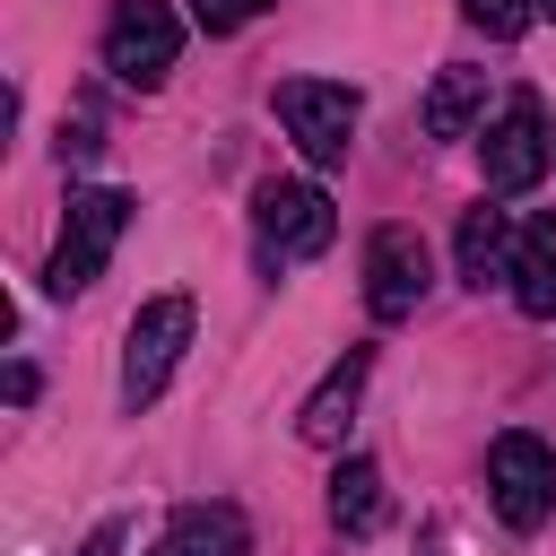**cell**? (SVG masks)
Wrapping results in <instances>:
<instances>
[{
    "instance_id": "1",
    "label": "cell",
    "mask_w": 556,
    "mask_h": 556,
    "mask_svg": "<svg viewBox=\"0 0 556 556\" xmlns=\"http://www.w3.org/2000/svg\"><path fill=\"white\" fill-rule=\"evenodd\" d=\"M122 226H130V200H122V191H70V217H61V243H52L43 287H52V295L96 287L104 261H113V243H122Z\"/></svg>"
},
{
    "instance_id": "2",
    "label": "cell",
    "mask_w": 556,
    "mask_h": 556,
    "mask_svg": "<svg viewBox=\"0 0 556 556\" xmlns=\"http://www.w3.org/2000/svg\"><path fill=\"white\" fill-rule=\"evenodd\" d=\"M182 348H191V295H148L130 313V339H122V408H148L174 382Z\"/></svg>"
},
{
    "instance_id": "3",
    "label": "cell",
    "mask_w": 556,
    "mask_h": 556,
    "mask_svg": "<svg viewBox=\"0 0 556 556\" xmlns=\"http://www.w3.org/2000/svg\"><path fill=\"white\" fill-rule=\"evenodd\" d=\"M252 235H261V261H313V252H330L339 208H330L321 182H261L252 191Z\"/></svg>"
},
{
    "instance_id": "4",
    "label": "cell",
    "mask_w": 556,
    "mask_h": 556,
    "mask_svg": "<svg viewBox=\"0 0 556 556\" xmlns=\"http://www.w3.org/2000/svg\"><path fill=\"white\" fill-rule=\"evenodd\" d=\"M174 52H182V17H174L165 0H122V9L104 17V70H113L122 87H165Z\"/></svg>"
},
{
    "instance_id": "5",
    "label": "cell",
    "mask_w": 556,
    "mask_h": 556,
    "mask_svg": "<svg viewBox=\"0 0 556 556\" xmlns=\"http://www.w3.org/2000/svg\"><path fill=\"white\" fill-rule=\"evenodd\" d=\"M278 122H287V139L313 156V165H339L348 156V139H356V87H339V78H278Z\"/></svg>"
},
{
    "instance_id": "6",
    "label": "cell",
    "mask_w": 556,
    "mask_h": 556,
    "mask_svg": "<svg viewBox=\"0 0 556 556\" xmlns=\"http://www.w3.org/2000/svg\"><path fill=\"white\" fill-rule=\"evenodd\" d=\"M426 287H434L426 235L417 226H374V243H365V313L374 321H408L426 304Z\"/></svg>"
},
{
    "instance_id": "7",
    "label": "cell",
    "mask_w": 556,
    "mask_h": 556,
    "mask_svg": "<svg viewBox=\"0 0 556 556\" xmlns=\"http://www.w3.org/2000/svg\"><path fill=\"white\" fill-rule=\"evenodd\" d=\"M486 495L504 513V530H539L556 513V452L539 434H495L486 452Z\"/></svg>"
},
{
    "instance_id": "8",
    "label": "cell",
    "mask_w": 556,
    "mask_h": 556,
    "mask_svg": "<svg viewBox=\"0 0 556 556\" xmlns=\"http://www.w3.org/2000/svg\"><path fill=\"white\" fill-rule=\"evenodd\" d=\"M478 156H486V191H530L539 174H547V104L521 87V96H504V113L486 122V139H478Z\"/></svg>"
},
{
    "instance_id": "9",
    "label": "cell",
    "mask_w": 556,
    "mask_h": 556,
    "mask_svg": "<svg viewBox=\"0 0 556 556\" xmlns=\"http://www.w3.org/2000/svg\"><path fill=\"white\" fill-rule=\"evenodd\" d=\"M365 374H374V348H348L321 382H313V400L295 408V434L313 443V452H330V443H348V417H356V391H365Z\"/></svg>"
},
{
    "instance_id": "10",
    "label": "cell",
    "mask_w": 556,
    "mask_h": 556,
    "mask_svg": "<svg viewBox=\"0 0 556 556\" xmlns=\"http://www.w3.org/2000/svg\"><path fill=\"white\" fill-rule=\"evenodd\" d=\"M148 556H252V530L235 504H182Z\"/></svg>"
},
{
    "instance_id": "11",
    "label": "cell",
    "mask_w": 556,
    "mask_h": 556,
    "mask_svg": "<svg viewBox=\"0 0 556 556\" xmlns=\"http://www.w3.org/2000/svg\"><path fill=\"white\" fill-rule=\"evenodd\" d=\"M513 304H521L530 321L556 313V208L530 217V226L513 235Z\"/></svg>"
},
{
    "instance_id": "12",
    "label": "cell",
    "mask_w": 556,
    "mask_h": 556,
    "mask_svg": "<svg viewBox=\"0 0 556 556\" xmlns=\"http://www.w3.org/2000/svg\"><path fill=\"white\" fill-rule=\"evenodd\" d=\"M478 104H486V70H443L434 87H426V139H469V122H478Z\"/></svg>"
},
{
    "instance_id": "13",
    "label": "cell",
    "mask_w": 556,
    "mask_h": 556,
    "mask_svg": "<svg viewBox=\"0 0 556 556\" xmlns=\"http://www.w3.org/2000/svg\"><path fill=\"white\" fill-rule=\"evenodd\" d=\"M460 278H469V287L513 278V226H504V208H486V200L460 217Z\"/></svg>"
},
{
    "instance_id": "14",
    "label": "cell",
    "mask_w": 556,
    "mask_h": 556,
    "mask_svg": "<svg viewBox=\"0 0 556 556\" xmlns=\"http://www.w3.org/2000/svg\"><path fill=\"white\" fill-rule=\"evenodd\" d=\"M382 469L374 460H339V478H330V521L348 530V539H374L382 530Z\"/></svg>"
},
{
    "instance_id": "15",
    "label": "cell",
    "mask_w": 556,
    "mask_h": 556,
    "mask_svg": "<svg viewBox=\"0 0 556 556\" xmlns=\"http://www.w3.org/2000/svg\"><path fill=\"white\" fill-rule=\"evenodd\" d=\"M460 17H469V26H486L495 43H513V35H521L539 9H530V0H460Z\"/></svg>"
},
{
    "instance_id": "16",
    "label": "cell",
    "mask_w": 556,
    "mask_h": 556,
    "mask_svg": "<svg viewBox=\"0 0 556 556\" xmlns=\"http://www.w3.org/2000/svg\"><path fill=\"white\" fill-rule=\"evenodd\" d=\"M269 0H191V17L208 26V35H235V26H252Z\"/></svg>"
},
{
    "instance_id": "17",
    "label": "cell",
    "mask_w": 556,
    "mask_h": 556,
    "mask_svg": "<svg viewBox=\"0 0 556 556\" xmlns=\"http://www.w3.org/2000/svg\"><path fill=\"white\" fill-rule=\"evenodd\" d=\"M104 139H96V122L78 113V122H61V165H78V156H96Z\"/></svg>"
},
{
    "instance_id": "18",
    "label": "cell",
    "mask_w": 556,
    "mask_h": 556,
    "mask_svg": "<svg viewBox=\"0 0 556 556\" xmlns=\"http://www.w3.org/2000/svg\"><path fill=\"white\" fill-rule=\"evenodd\" d=\"M122 539H130V530H122V521H96V530H87V547H78V556H122Z\"/></svg>"
},
{
    "instance_id": "19",
    "label": "cell",
    "mask_w": 556,
    "mask_h": 556,
    "mask_svg": "<svg viewBox=\"0 0 556 556\" xmlns=\"http://www.w3.org/2000/svg\"><path fill=\"white\" fill-rule=\"evenodd\" d=\"M530 9H539V17H556V0H530Z\"/></svg>"
}]
</instances>
